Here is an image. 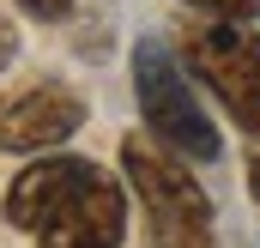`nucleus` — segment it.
Instances as JSON below:
<instances>
[{"label":"nucleus","instance_id":"nucleus-1","mask_svg":"<svg viewBox=\"0 0 260 248\" xmlns=\"http://www.w3.org/2000/svg\"><path fill=\"white\" fill-rule=\"evenodd\" d=\"M121 182L91 158H43L6 188V224L37 248H121Z\"/></svg>","mask_w":260,"mask_h":248},{"label":"nucleus","instance_id":"nucleus-2","mask_svg":"<svg viewBox=\"0 0 260 248\" xmlns=\"http://www.w3.org/2000/svg\"><path fill=\"white\" fill-rule=\"evenodd\" d=\"M121 170H127L133 194H139V206H145L151 248H218V236H212V200H206V188L176 164L170 145L133 133L127 145H121Z\"/></svg>","mask_w":260,"mask_h":248},{"label":"nucleus","instance_id":"nucleus-3","mask_svg":"<svg viewBox=\"0 0 260 248\" xmlns=\"http://www.w3.org/2000/svg\"><path fill=\"white\" fill-rule=\"evenodd\" d=\"M133 91H139V109H145L151 133H157L170 151H182V158H194V164H212V158H218V127L206 121L200 97L188 91L182 67L170 61L164 43H139V49H133Z\"/></svg>","mask_w":260,"mask_h":248},{"label":"nucleus","instance_id":"nucleus-4","mask_svg":"<svg viewBox=\"0 0 260 248\" xmlns=\"http://www.w3.org/2000/svg\"><path fill=\"white\" fill-rule=\"evenodd\" d=\"M188 67L218 91L236 121L260 133V37L242 18H212L188 30Z\"/></svg>","mask_w":260,"mask_h":248},{"label":"nucleus","instance_id":"nucleus-5","mask_svg":"<svg viewBox=\"0 0 260 248\" xmlns=\"http://www.w3.org/2000/svg\"><path fill=\"white\" fill-rule=\"evenodd\" d=\"M79 121H85V103L67 85H30V91L0 103V145L6 151H43V145H61Z\"/></svg>","mask_w":260,"mask_h":248},{"label":"nucleus","instance_id":"nucleus-6","mask_svg":"<svg viewBox=\"0 0 260 248\" xmlns=\"http://www.w3.org/2000/svg\"><path fill=\"white\" fill-rule=\"evenodd\" d=\"M188 6H200V12H212V18H260V0H188Z\"/></svg>","mask_w":260,"mask_h":248},{"label":"nucleus","instance_id":"nucleus-7","mask_svg":"<svg viewBox=\"0 0 260 248\" xmlns=\"http://www.w3.org/2000/svg\"><path fill=\"white\" fill-rule=\"evenodd\" d=\"M18 6H24L30 18H43V24H55V18H67V12H73V0H18Z\"/></svg>","mask_w":260,"mask_h":248},{"label":"nucleus","instance_id":"nucleus-8","mask_svg":"<svg viewBox=\"0 0 260 248\" xmlns=\"http://www.w3.org/2000/svg\"><path fill=\"white\" fill-rule=\"evenodd\" d=\"M12 61V24H6V18H0V67Z\"/></svg>","mask_w":260,"mask_h":248},{"label":"nucleus","instance_id":"nucleus-9","mask_svg":"<svg viewBox=\"0 0 260 248\" xmlns=\"http://www.w3.org/2000/svg\"><path fill=\"white\" fill-rule=\"evenodd\" d=\"M248 188H254V200H260V158H254V170H248Z\"/></svg>","mask_w":260,"mask_h":248}]
</instances>
